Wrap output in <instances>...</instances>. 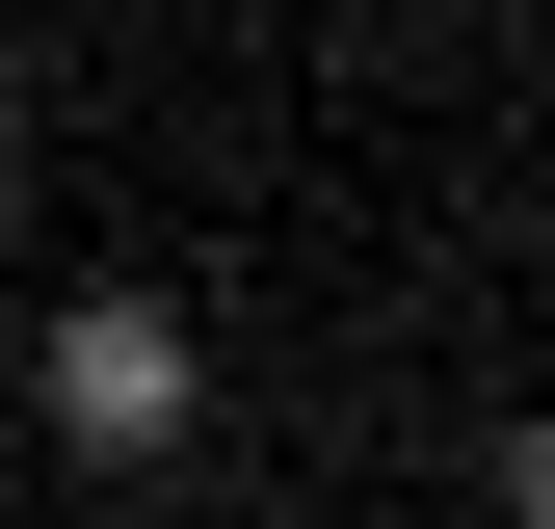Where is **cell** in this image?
<instances>
[{
	"instance_id": "1",
	"label": "cell",
	"mask_w": 555,
	"mask_h": 529,
	"mask_svg": "<svg viewBox=\"0 0 555 529\" xmlns=\"http://www.w3.org/2000/svg\"><path fill=\"white\" fill-rule=\"evenodd\" d=\"M27 371H53V450H80V477H159V450L212 424V345H185V292H132V264L27 318Z\"/></svg>"
},
{
	"instance_id": "2",
	"label": "cell",
	"mask_w": 555,
	"mask_h": 529,
	"mask_svg": "<svg viewBox=\"0 0 555 529\" xmlns=\"http://www.w3.org/2000/svg\"><path fill=\"white\" fill-rule=\"evenodd\" d=\"M0 185H27V53H0Z\"/></svg>"
}]
</instances>
